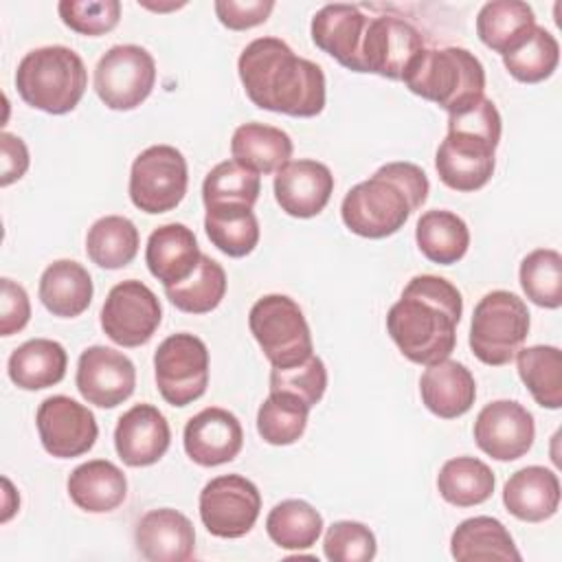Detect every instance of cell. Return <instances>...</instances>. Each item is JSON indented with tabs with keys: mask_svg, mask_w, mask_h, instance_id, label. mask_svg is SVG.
<instances>
[{
	"mask_svg": "<svg viewBox=\"0 0 562 562\" xmlns=\"http://www.w3.org/2000/svg\"><path fill=\"white\" fill-rule=\"evenodd\" d=\"M248 99L270 112L310 119L325 108V72L318 64L296 57L279 37L252 40L237 59Z\"/></svg>",
	"mask_w": 562,
	"mask_h": 562,
	"instance_id": "cell-1",
	"label": "cell"
},
{
	"mask_svg": "<svg viewBox=\"0 0 562 562\" xmlns=\"http://www.w3.org/2000/svg\"><path fill=\"white\" fill-rule=\"evenodd\" d=\"M461 312V292L450 281L417 274L406 283L400 301L391 305L386 331L404 358L428 367L454 351Z\"/></svg>",
	"mask_w": 562,
	"mask_h": 562,
	"instance_id": "cell-2",
	"label": "cell"
},
{
	"mask_svg": "<svg viewBox=\"0 0 562 562\" xmlns=\"http://www.w3.org/2000/svg\"><path fill=\"white\" fill-rule=\"evenodd\" d=\"M430 191V182L415 162H386L369 180L351 187L340 204L345 226L367 239L397 233Z\"/></svg>",
	"mask_w": 562,
	"mask_h": 562,
	"instance_id": "cell-3",
	"label": "cell"
},
{
	"mask_svg": "<svg viewBox=\"0 0 562 562\" xmlns=\"http://www.w3.org/2000/svg\"><path fill=\"white\" fill-rule=\"evenodd\" d=\"M406 88L448 114L479 101L485 90L483 64L461 46L424 48L404 72Z\"/></svg>",
	"mask_w": 562,
	"mask_h": 562,
	"instance_id": "cell-4",
	"label": "cell"
},
{
	"mask_svg": "<svg viewBox=\"0 0 562 562\" xmlns=\"http://www.w3.org/2000/svg\"><path fill=\"white\" fill-rule=\"evenodd\" d=\"M86 86L83 59L72 48L59 44L29 50L15 70V88L22 101L46 114L75 110Z\"/></svg>",
	"mask_w": 562,
	"mask_h": 562,
	"instance_id": "cell-5",
	"label": "cell"
},
{
	"mask_svg": "<svg viewBox=\"0 0 562 562\" xmlns=\"http://www.w3.org/2000/svg\"><path fill=\"white\" fill-rule=\"evenodd\" d=\"M525 301L507 290L487 292L476 305L470 325V349L490 367L512 362L529 334Z\"/></svg>",
	"mask_w": 562,
	"mask_h": 562,
	"instance_id": "cell-6",
	"label": "cell"
},
{
	"mask_svg": "<svg viewBox=\"0 0 562 562\" xmlns=\"http://www.w3.org/2000/svg\"><path fill=\"white\" fill-rule=\"evenodd\" d=\"M248 327L272 367H292L312 356L310 325L299 303L285 294L261 296L250 307Z\"/></svg>",
	"mask_w": 562,
	"mask_h": 562,
	"instance_id": "cell-7",
	"label": "cell"
},
{
	"mask_svg": "<svg viewBox=\"0 0 562 562\" xmlns=\"http://www.w3.org/2000/svg\"><path fill=\"white\" fill-rule=\"evenodd\" d=\"M189 184L187 160L171 145H151L143 149L130 171L132 204L145 213L158 215L176 209Z\"/></svg>",
	"mask_w": 562,
	"mask_h": 562,
	"instance_id": "cell-8",
	"label": "cell"
},
{
	"mask_svg": "<svg viewBox=\"0 0 562 562\" xmlns=\"http://www.w3.org/2000/svg\"><path fill=\"white\" fill-rule=\"evenodd\" d=\"M154 371L162 400L171 406H187L209 386V349L193 334H171L154 353Z\"/></svg>",
	"mask_w": 562,
	"mask_h": 562,
	"instance_id": "cell-9",
	"label": "cell"
},
{
	"mask_svg": "<svg viewBox=\"0 0 562 562\" xmlns=\"http://www.w3.org/2000/svg\"><path fill=\"white\" fill-rule=\"evenodd\" d=\"M156 83L154 57L136 44L112 46L94 68V90L110 110H134Z\"/></svg>",
	"mask_w": 562,
	"mask_h": 562,
	"instance_id": "cell-10",
	"label": "cell"
},
{
	"mask_svg": "<svg viewBox=\"0 0 562 562\" xmlns=\"http://www.w3.org/2000/svg\"><path fill=\"white\" fill-rule=\"evenodd\" d=\"M261 512L257 485L241 474H222L211 479L200 492V518L211 536L241 538Z\"/></svg>",
	"mask_w": 562,
	"mask_h": 562,
	"instance_id": "cell-11",
	"label": "cell"
},
{
	"mask_svg": "<svg viewBox=\"0 0 562 562\" xmlns=\"http://www.w3.org/2000/svg\"><path fill=\"white\" fill-rule=\"evenodd\" d=\"M162 321L158 296L138 279L116 283L101 307L105 336L121 347H140L151 340Z\"/></svg>",
	"mask_w": 562,
	"mask_h": 562,
	"instance_id": "cell-12",
	"label": "cell"
},
{
	"mask_svg": "<svg viewBox=\"0 0 562 562\" xmlns=\"http://www.w3.org/2000/svg\"><path fill=\"white\" fill-rule=\"evenodd\" d=\"M44 450L57 459L86 454L99 435L92 411L68 395L46 397L35 415Z\"/></svg>",
	"mask_w": 562,
	"mask_h": 562,
	"instance_id": "cell-13",
	"label": "cell"
},
{
	"mask_svg": "<svg viewBox=\"0 0 562 562\" xmlns=\"http://www.w3.org/2000/svg\"><path fill=\"white\" fill-rule=\"evenodd\" d=\"M424 48L422 33L404 18H369L362 40V68L364 72L402 81L408 66Z\"/></svg>",
	"mask_w": 562,
	"mask_h": 562,
	"instance_id": "cell-14",
	"label": "cell"
},
{
	"mask_svg": "<svg viewBox=\"0 0 562 562\" xmlns=\"http://www.w3.org/2000/svg\"><path fill=\"white\" fill-rule=\"evenodd\" d=\"M75 384L88 404L114 408L134 393L136 369L123 351L94 345L81 351Z\"/></svg>",
	"mask_w": 562,
	"mask_h": 562,
	"instance_id": "cell-15",
	"label": "cell"
},
{
	"mask_svg": "<svg viewBox=\"0 0 562 562\" xmlns=\"http://www.w3.org/2000/svg\"><path fill=\"white\" fill-rule=\"evenodd\" d=\"M533 415L514 400H494L481 408L474 422L476 446L496 461H516L533 443Z\"/></svg>",
	"mask_w": 562,
	"mask_h": 562,
	"instance_id": "cell-16",
	"label": "cell"
},
{
	"mask_svg": "<svg viewBox=\"0 0 562 562\" xmlns=\"http://www.w3.org/2000/svg\"><path fill=\"white\" fill-rule=\"evenodd\" d=\"M496 147L498 145L481 136L448 130L435 156L439 180L446 187L465 193L485 187L496 167Z\"/></svg>",
	"mask_w": 562,
	"mask_h": 562,
	"instance_id": "cell-17",
	"label": "cell"
},
{
	"mask_svg": "<svg viewBox=\"0 0 562 562\" xmlns=\"http://www.w3.org/2000/svg\"><path fill=\"white\" fill-rule=\"evenodd\" d=\"M184 452L202 468L233 461L244 446L239 419L220 406H209L193 415L184 426Z\"/></svg>",
	"mask_w": 562,
	"mask_h": 562,
	"instance_id": "cell-18",
	"label": "cell"
},
{
	"mask_svg": "<svg viewBox=\"0 0 562 562\" xmlns=\"http://www.w3.org/2000/svg\"><path fill=\"white\" fill-rule=\"evenodd\" d=\"M171 443L167 417L151 404H136L119 417L114 428V448L130 468L154 465L165 457Z\"/></svg>",
	"mask_w": 562,
	"mask_h": 562,
	"instance_id": "cell-19",
	"label": "cell"
},
{
	"mask_svg": "<svg viewBox=\"0 0 562 562\" xmlns=\"http://www.w3.org/2000/svg\"><path fill=\"white\" fill-rule=\"evenodd\" d=\"M334 193V176L327 165L318 160H292L274 176V198L292 217L318 215Z\"/></svg>",
	"mask_w": 562,
	"mask_h": 562,
	"instance_id": "cell-20",
	"label": "cell"
},
{
	"mask_svg": "<svg viewBox=\"0 0 562 562\" xmlns=\"http://www.w3.org/2000/svg\"><path fill=\"white\" fill-rule=\"evenodd\" d=\"M369 18L356 4H325L312 18V42L340 66L364 72L362 40Z\"/></svg>",
	"mask_w": 562,
	"mask_h": 562,
	"instance_id": "cell-21",
	"label": "cell"
},
{
	"mask_svg": "<svg viewBox=\"0 0 562 562\" xmlns=\"http://www.w3.org/2000/svg\"><path fill=\"white\" fill-rule=\"evenodd\" d=\"M134 542L149 562H184L195 553V529L182 512L160 507L136 522Z\"/></svg>",
	"mask_w": 562,
	"mask_h": 562,
	"instance_id": "cell-22",
	"label": "cell"
},
{
	"mask_svg": "<svg viewBox=\"0 0 562 562\" xmlns=\"http://www.w3.org/2000/svg\"><path fill=\"white\" fill-rule=\"evenodd\" d=\"M419 393L432 415L457 419L472 408L476 400V382L465 364L446 358L426 367L419 378Z\"/></svg>",
	"mask_w": 562,
	"mask_h": 562,
	"instance_id": "cell-23",
	"label": "cell"
},
{
	"mask_svg": "<svg viewBox=\"0 0 562 562\" xmlns=\"http://www.w3.org/2000/svg\"><path fill=\"white\" fill-rule=\"evenodd\" d=\"M200 257L202 252L193 231L178 222L158 226L145 248V263L165 288L191 277Z\"/></svg>",
	"mask_w": 562,
	"mask_h": 562,
	"instance_id": "cell-24",
	"label": "cell"
},
{
	"mask_svg": "<svg viewBox=\"0 0 562 562\" xmlns=\"http://www.w3.org/2000/svg\"><path fill=\"white\" fill-rule=\"evenodd\" d=\"M507 512L525 522H542L558 512L560 481L558 474L542 465H527L509 476L503 487Z\"/></svg>",
	"mask_w": 562,
	"mask_h": 562,
	"instance_id": "cell-25",
	"label": "cell"
},
{
	"mask_svg": "<svg viewBox=\"0 0 562 562\" xmlns=\"http://www.w3.org/2000/svg\"><path fill=\"white\" fill-rule=\"evenodd\" d=\"M70 501L90 514L116 509L127 496V479L119 465L108 459H92L77 465L68 476Z\"/></svg>",
	"mask_w": 562,
	"mask_h": 562,
	"instance_id": "cell-26",
	"label": "cell"
},
{
	"mask_svg": "<svg viewBox=\"0 0 562 562\" xmlns=\"http://www.w3.org/2000/svg\"><path fill=\"white\" fill-rule=\"evenodd\" d=\"M92 279L88 270L72 259L53 261L40 277V301L59 318L83 314L92 301Z\"/></svg>",
	"mask_w": 562,
	"mask_h": 562,
	"instance_id": "cell-27",
	"label": "cell"
},
{
	"mask_svg": "<svg viewBox=\"0 0 562 562\" xmlns=\"http://www.w3.org/2000/svg\"><path fill=\"white\" fill-rule=\"evenodd\" d=\"M68 367L66 349L50 338H33L22 342L9 356V378L18 389L40 391L64 380Z\"/></svg>",
	"mask_w": 562,
	"mask_h": 562,
	"instance_id": "cell-28",
	"label": "cell"
},
{
	"mask_svg": "<svg viewBox=\"0 0 562 562\" xmlns=\"http://www.w3.org/2000/svg\"><path fill=\"white\" fill-rule=\"evenodd\" d=\"M231 154L233 160L257 173H277L290 162L292 138L281 127L252 121L233 132Z\"/></svg>",
	"mask_w": 562,
	"mask_h": 562,
	"instance_id": "cell-29",
	"label": "cell"
},
{
	"mask_svg": "<svg viewBox=\"0 0 562 562\" xmlns=\"http://www.w3.org/2000/svg\"><path fill=\"white\" fill-rule=\"evenodd\" d=\"M450 553L459 562L472 560H520L507 527L492 516L463 520L450 538Z\"/></svg>",
	"mask_w": 562,
	"mask_h": 562,
	"instance_id": "cell-30",
	"label": "cell"
},
{
	"mask_svg": "<svg viewBox=\"0 0 562 562\" xmlns=\"http://www.w3.org/2000/svg\"><path fill=\"white\" fill-rule=\"evenodd\" d=\"M415 239L422 255L441 266L457 263L463 259L470 246L468 224L452 211L432 209L422 213L415 226Z\"/></svg>",
	"mask_w": 562,
	"mask_h": 562,
	"instance_id": "cell-31",
	"label": "cell"
},
{
	"mask_svg": "<svg viewBox=\"0 0 562 562\" xmlns=\"http://www.w3.org/2000/svg\"><path fill=\"white\" fill-rule=\"evenodd\" d=\"M536 26L533 9L520 0H492L476 15L479 40L505 55Z\"/></svg>",
	"mask_w": 562,
	"mask_h": 562,
	"instance_id": "cell-32",
	"label": "cell"
},
{
	"mask_svg": "<svg viewBox=\"0 0 562 562\" xmlns=\"http://www.w3.org/2000/svg\"><path fill=\"white\" fill-rule=\"evenodd\" d=\"M204 231L211 244L228 257H246L259 244L257 215L244 204L209 206Z\"/></svg>",
	"mask_w": 562,
	"mask_h": 562,
	"instance_id": "cell-33",
	"label": "cell"
},
{
	"mask_svg": "<svg viewBox=\"0 0 562 562\" xmlns=\"http://www.w3.org/2000/svg\"><path fill=\"white\" fill-rule=\"evenodd\" d=\"M138 246V228L123 215L99 217L86 235V252L90 261L105 270H119L132 263Z\"/></svg>",
	"mask_w": 562,
	"mask_h": 562,
	"instance_id": "cell-34",
	"label": "cell"
},
{
	"mask_svg": "<svg viewBox=\"0 0 562 562\" xmlns=\"http://www.w3.org/2000/svg\"><path fill=\"white\" fill-rule=\"evenodd\" d=\"M494 485V472L476 457H454L446 461L437 474V490L441 498L457 507L485 503L492 496Z\"/></svg>",
	"mask_w": 562,
	"mask_h": 562,
	"instance_id": "cell-35",
	"label": "cell"
},
{
	"mask_svg": "<svg viewBox=\"0 0 562 562\" xmlns=\"http://www.w3.org/2000/svg\"><path fill=\"white\" fill-rule=\"evenodd\" d=\"M518 375L542 408L562 406V351L553 345H533L516 353Z\"/></svg>",
	"mask_w": 562,
	"mask_h": 562,
	"instance_id": "cell-36",
	"label": "cell"
},
{
	"mask_svg": "<svg viewBox=\"0 0 562 562\" xmlns=\"http://www.w3.org/2000/svg\"><path fill=\"white\" fill-rule=\"evenodd\" d=\"M266 531L277 547L303 551L316 544L323 531V516L307 501L288 498L270 509Z\"/></svg>",
	"mask_w": 562,
	"mask_h": 562,
	"instance_id": "cell-37",
	"label": "cell"
},
{
	"mask_svg": "<svg viewBox=\"0 0 562 562\" xmlns=\"http://www.w3.org/2000/svg\"><path fill=\"white\" fill-rule=\"evenodd\" d=\"M165 294L180 312L206 314L215 310L226 294V272L215 259L202 255L191 277L180 283L167 285Z\"/></svg>",
	"mask_w": 562,
	"mask_h": 562,
	"instance_id": "cell-38",
	"label": "cell"
},
{
	"mask_svg": "<svg viewBox=\"0 0 562 562\" xmlns=\"http://www.w3.org/2000/svg\"><path fill=\"white\" fill-rule=\"evenodd\" d=\"M560 61V44L544 29L533 26L512 50L503 55L507 72L522 83H538L553 75Z\"/></svg>",
	"mask_w": 562,
	"mask_h": 562,
	"instance_id": "cell-39",
	"label": "cell"
},
{
	"mask_svg": "<svg viewBox=\"0 0 562 562\" xmlns=\"http://www.w3.org/2000/svg\"><path fill=\"white\" fill-rule=\"evenodd\" d=\"M310 406L290 393H270L257 411V432L272 446L299 441L307 426Z\"/></svg>",
	"mask_w": 562,
	"mask_h": 562,
	"instance_id": "cell-40",
	"label": "cell"
},
{
	"mask_svg": "<svg viewBox=\"0 0 562 562\" xmlns=\"http://www.w3.org/2000/svg\"><path fill=\"white\" fill-rule=\"evenodd\" d=\"M261 191V176L237 160H224L215 165L202 182L204 206L217 204H244L250 206L257 202Z\"/></svg>",
	"mask_w": 562,
	"mask_h": 562,
	"instance_id": "cell-41",
	"label": "cell"
},
{
	"mask_svg": "<svg viewBox=\"0 0 562 562\" xmlns=\"http://www.w3.org/2000/svg\"><path fill=\"white\" fill-rule=\"evenodd\" d=\"M520 285L527 299L540 307L562 305V255L553 248H536L520 261Z\"/></svg>",
	"mask_w": 562,
	"mask_h": 562,
	"instance_id": "cell-42",
	"label": "cell"
},
{
	"mask_svg": "<svg viewBox=\"0 0 562 562\" xmlns=\"http://www.w3.org/2000/svg\"><path fill=\"white\" fill-rule=\"evenodd\" d=\"M327 389V369L318 356L292 367H272L270 371V393H290L299 397L305 406H316Z\"/></svg>",
	"mask_w": 562,
	"mask_h": 562,
	"instance_id": "cell-43",
	"label": "cell"
},
{
	"mask_svg": "<svg viewBox=\"0 0 562 562\" xmlns=\"http://www.w3.org/2000/svg\"><path fill=\"white\" fill-rule=\"evenodd\" d=\"M323 551L331 562H369L375 558L378 544L367 525L358 520H336L325 531Z\"/></svg>",
	"mask_w": 562,
	"mask_h": 562,
	"instance_id": "cell-44",
	"label": "cell"
},
{
	"mask_svg": "<svg viewBox=\"0 0 562 562\" xmlns=\"http://www.w3.org/2000/svg\"><path fill=\"white\" fill-rule=\"evenodd\" d=\"M57 11L61 22L81 35L110 33L121 20L119 0H61Z\"/></svg>",
	"mask_w": 562,
	"mask_h": 562,
	"instance_id": "cell-45",
	"label": "cell"
},
{
	"mask_svg": "<svg viewBox=\"0 0 562 562\" xmlns=\"http://www.w3.org/2000/svg\"><path fill=\"white\" fill-rule=\"evenodd\" d=\"M501 114L494 105L492 99L481 97L479 101H474L472 105L448 114V130L450 132H465V134H474L481 136L494 145H498L501 140Z\"/></svg>",
	"mask_w": 562,
	"mask_h": 562,
	"instance_id": "cell-46",
	"label": "cell"
},
{
	"mask_svg": "<svg viewBox=\"0 0 562 562\" xmlns=\"http://www.w3.org/2000/svg\"><path fill=\"white\" fill-rule=\"evenodd\" d=\"M272 0H217L215 13L224 26L231 31H246L257 24H263L272 13Z\"/></svg>",
	"mask_w": 562,
	"mask_h": 562,
	"instance_id": "cell-47",
	"label": "cell"
},
{
	"mask_svg": "<svg viewBox=\"0 0 562 562\" xmlns=\"http://www.w3.org/2000/svg\"><path fill=\"white\" fill-rule=\"evenodd\" d=\"M31 318V303L26 290L11 281H0V336H11L26 327Z\"/></svg>",
	"mask_w": 562,
	"mask_h": 562,
	"instance_id": "cell-48",
	"label": "cell"
},
{
	"mask_svg": "<svg viewBox=\"0 0 562 562\" xmlns=\"http://www.w3.org/2000/svg\"><path fill=\"white\" fill-rule=\"evenodd\" d=\"M0 151H2V171H0V184L9 187L11 182L20 180L29 169V149L24 140L11 132L0 134Z\"/></svg>",
	"mask_w": 562,
	"mask_h": 562,
	"instance_id": "cell-49",
	"label": "cell"
}]
</instances>
